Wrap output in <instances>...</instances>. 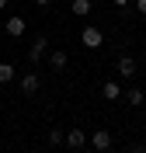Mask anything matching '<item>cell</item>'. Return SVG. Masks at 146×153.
<instances>
[{
  "mask_svg": "<svg viewBox=\"0 0 146 153\" xmlns=\"http://www.w3.org/2000/svg\"><path fill=\"white\" fill-rule=\"evenodd\" d=\"M45 49H49V38H45V35H39L35 42H31V49H28V59H31V63H42Z\"/></svg>",
  "mask_w": 146,
  "mask_h": 153,
  "instance_id": "obj_1",
  "label": "cell"
},
{
  "mask_svg": "<svg viewBox=\"0 0 146 153\" xmlns=\"http://www.w3.org/2000/svg\"><path fill=\"white\" fill-rule=\"evenodd\" d=\"M90 146L101 150V153H108V150H111V132H108V129H97V132L90 136Z\"/></svg>",
  "mask_w": 146,
  "mask_h": 153,
  "instance_id": "obj_2",
  "label": "cell"
},
{
  "mask_svg": "<svg viewBox=\"0 0 146 153\" xmlns=\"http://www.w3.org/2000/svg\"><path fill=\"white\" fill-rule=\"evenodd\" d=\"M80 38H84V45H87V49H97L104 35H101V28H94V25H87V28L80 31Z\"/></svg>",
  "mask_w": 146,
  "mask_h": 153,
  "instance_id": "obj_3",
  "label": "cell"
},
{
  "mask_svg": "<svg viewBox=\"0 0 146 153\" xmlns=\"http://www.w3.org/2000/svg\"><path fill=\"white\" fill-rule=\"evenodd\" d=\"M39 87H42V80H39V73H24L21 76V94H39Z\"/></svg>",
  "mask_w": 146,
  "mask_h": 153,
  "instance_id": "obj_4",
  "label": "cell"
},
{
  "mask_svg": "<svg viewBox=\"0 0 146 153\" xmlns=\"http://www.w3.org/2000/svg\"><path fill=\"white\" fill-rule=\"evenodd\" d=\"M118 76H125V80L136 76V63H132V56H122V59H118Z\"/></svg>",
  "mask_w": 146,
  "mask_h": 153,
  "instance_id": "obj_5",
  "label": "cell"
},
{
  "mask_svg": "<svg viewBox=\"0 0 146 153\" xmlns=\"http://www.w3.org/2000/svg\"><path fill=\"white\" fill-rule=\"evenodd\" d=\"M84 143H87V136L80 132V129H70V132H66V146H70V150H80Z\"/></svg>",
  "mask_w": 146,
  "mask_h": 153,
  "instance_id": "obj_6",
  "label": "cell"
},
{
  "mask_svg": "<svg viewBox=\"0 0 146 153\" xmlns=\"http://www.w3.org/2000/svg\"><path fill=\"white\" fill-rule=\"evenodd\" d=\"M101 94H104V97H108V101H118V97H122V87H118V84H115V80H108V84H104V87H101Z\"/></svg>",
  "mask_w": 146,
  "mask_h": 153,
  "instance_id": "obj_7",
  "label": "cell"
},
{
  "mask_svg": "<svg viewBox=\"0 0 146 153\" xmlns=\"http://www.w3.org/2000/svg\"><path fill=\"white\" fill-rule=\"evenodd\" d=\"M66 63H70L66 52H52V56H49V66L56 70V73H59V70H66Z\"/></svg>",
  "mask_w": 146,
  "mask_h": 153,
  "instance_id": "obj_8",
  "label": "cell"
},
{
  "mask_svg": "<svg viewBox=\"0 0 146 153\" xmlns=\"http://www.w3.org/2000/svg\"><path fill=\"white\" fill-rule=\"evenodd\" d=\"M24 28H28L24 18H10V21H7V35H24Z\"/></svg>",
  "mask_w": 146,
  "mask_h": 153,
  "instance_id": "obj_9",
  "label": "cell"
},
{
  "mask_svg": "<svg viewBox=\"0 0 146 153\" xmlns=\"http://www.w3.org/2000/svg\"><path fill=\"white\" fill-rule=\"evenodd\" d=\"M73 14L77 18H87L90 14V0H73Z\"/></svg>",
  "mask_w": 146,
  "mask_h": 153,
  "instance_id": "obj_10",
  "label": "cell"
},
{
  "mask_svg": "<svg viewBox=\"0 0 146 153\" xmlns=\"http://www.w3.org/2000/svg\"><path fill=\"white\" fill-rule=\"evenodd\" d=\"M14 80V66L10 63H0V84H10Z\"/></svg>",
  "mask_w": 146,
  "mask_h": 153,
  "instance_id": "obj_11",
  "label": "cell"
},
{
  "mask_svg": "<svg viewBox=\"0 0 146 153\" xmlns=\"http://www.w3.org/2000/svg\"><path fill=\"white\" fill-rule=\"evenodd\" d=\"M143 97H146L143 91H136V87H129V105H136V108H139V105H143Z\"/></svg>",
  "mask_w": 146,
  "mask_h": 153,
  "instance_id": "obj_12",
  "label": "cell"
},
{
  "mask_svg": "<svg viewBox=\"0 0 146 153\" xmlns=\"http://www.w3.org/2000/svg\"><path fill=\"white\" fill-rule=\"evenodd\" d=\"M63 139H66V136L59 132V129H52V132H49V143H52V146H59V143H63Z\"/></svg>",
  "mask_w": 146,
  "mask_h": 153,
  "instance_id": "obj_13",
  "label": "cell"
},
{
  "mask_svg": "<svg viewBox=\"0 0 146 153\" xmlns=\"http://www.w3.org/2000/svg\"><path fill=\"white\" fill-rule=\"evenodd\" d=\"M136 10H139V14L146 18V0H136Z\"/></svg>",
  "mask_w": 146,
  "mask_h": 153,
  "instance_id": "obj_14",
  "label": "cell"
},
{
  "mask_svg": "<svg viewBox=\"0 0 146 153\" xmlns=\"http://www.w3.org/2000/svg\"><path fill=\"white\" fill-rule=\"evenodd\" d=\"M115 4H118V7H129V0H115Z\"/></svg>",
  "mask_w": 146,
  "mask_h": 153,
  "instance_id": "obj_15",
  "label": "cell"
},
{
  "mask_svg": "<svg viewBox=\"0 0 146 153\" xmlns=\"http://www.w3.org/2000/svg\"><path fill=\"white\" fill-rule=\"evenodd\" d=\"M35 4H42V7H49V4H52V0H35Z\"/></svg>",
  "mask_w": 146,
  "mask_h": 153,
  "instance_id": "obj_16",
  "label": "cell"
},
{
  "mask_svg": "<svg viewBox=\"0 0 146 153\" xmlns=\"http://www.w3.org/2000/svg\"><path fill=\"white\" fill-rule=\"evenodd\" d=\"M4 7H7V0H0V10H4Z\"/></svg>",
  "mask_w": 146,
  "mask_h": 153,
  "instance_id": "obj_17",
  "label": "cell"
},
{
  "mask_svg": "<svg viewBox=\"0 0 146 153\" xmlns=\"http://www.w3.org/2000/svg\"><path fill=\"white\" fill-rule=\"evenodd\" d=\"M136 153H146V150H136Z\"/></svg>",
  "mask_w": 146,
  "mask_h": 153,
  "instance_id": "obj_18",
  "label": "cell"
}]
</instances>
